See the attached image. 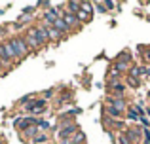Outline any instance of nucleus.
Returning <instances> with one entry per match:
<instances>
[{"label":"nucleus","instance_id":"nucleus-1","mask_svg":"<svg viewBox=\"0 0 150 144\" xmlns=\"http://www.w3.org/2000/svg\"><path fill=\"white\" fill-rule=\"evenodd\" d=\"M10 44H11V48H13V51H15V55H17V59H23V57L29 55L30 49L27 48V44H25V40H23V38H11Z\"/></svg>","mask_w":150,"mask_h":144},{"label":"nucleus","instance_id":"nucleus-2","mask_svg":"<svg viewBox=\"0 0 150 144\" xmlns=\"http://www.w3.org/2000/svg\"><path fill=\"white\" fill-rule=\"evenodd\" d=\"M13 59H17V55H15L13 48H11L10 42H6V44L0 46V61H2L4 65H10Z\"/></svg>","mask_w":150,"mask_h":144},{"label":"nucleus","instance_id":"nucleus-3","mask_svg":"<svg viewBox=\"0 0 150 144\" xmlns=\"http://www.w3.org/2000/svg\"><path fill=\"white\" fill-rule=\"evenodd\" d=\"M23 40H25V44H27V48L29 49H40V42H38V38H36V29H29V32L23 36Z\"/></svg>","mask_w":150,"mask_h":144},{"label":"nucleus","instance_id":"nucleus-4","mask_svg":"<svg viewBox=\"0 0 150 144\" xmlns=\"http://www.w3.org/2000/svg\"><path fill=\"white\" fill-rule=\"evenodd\" d=\"M36 29V38L40 44H46V42H50V36H48V29H46V25H38L34 27Z\"/></svg>","mask_w":150,"mask_h":144},{"label":"nucleus","instance_id":"nucleus-5","mask_svg":"<svg viewBox=\"0 0 150 144\" xmlns=\"http://www.w3.org/2000/svg\"><path fill=\"white\" fill-rule=\"evenodd\" d=\"M63 21L67 23V27H69V29H72L74 25H78L76 15H74V13H70V11H65V13H63Z\"/></svg>","mask_w":150,"mask_h":144},{"label":"nucleus","instance_id":"nucleus-6","mask_svg":"<svg viewBox=\"0 0 150 144\" xmlns=\"http://www.w3.org/2000/svg\"><path fill=\"white\" fill-rule=\"evenodd\" d=\"M51 27H53V29H57L59 30V32H61V34H67V32H69V27H67V23L65 21H63V17H59V19H55V23H53V25H51Z\"/></svg>","mask_w":150,"mask_h":144},{"label":"nucleus","instance_id":"nucleus-7","mask_svg":"<svg viewBox=\"0 0 150 144\" xmlns=\"http://www.w3.org/2000/svg\"><path fill=\"white\" fill-rule=\"evenodd\" d=\"M108 100H110V106L116 108L118 112H124V110H125V103H124V99H118V97H116V99H108Z\"/></svg>","mask_w":150,"mask_h":144},{"label":"nucleus","instance_id":"nucleus-8","mask_svg":"<svg viewBox=\"0 0 150 144\" xmlns=\"http://www.w3.org/2000/svg\"><path fill=\"white\" fill-rule=\"evenodd\" d=\"M46 29H48V36H50V40H59V38L63 36V34L59 32L57 29H53L51 25H46Z\"/></svg>","mask_w":150,"mask_h":144},{"label":"nucleus","instance_id":"nucleus-9","mask_svg":"<svg viewBox=\"0 0 150 144\" xmlns=\"http://www.w3.org/2000/svg\"><path fill=\"white\" fill-rule=\"evenodd\" d=\"M144 72H146V68L144 67H133V68H129V74H131V78H139V76H144Z\"/></svg>","mask_w":150,"mask_h":144},{"label":"nucleus","instance_id":"nucleus-10","mask_svg":"<svg viewBox=\"0 0 150 144\" xmlns=\"http://www.w3.org/2000/svg\"><path fill=\"white\" fill-rule=\"evenodd\" d=\"M84 140H86V135L82 133V131H76L74 137H72V144H82Z\"/></svg>","mask_w":150,"mask_h":144},{"label":"nucleus","instance_id":"nucleus-11","mask_svg":"<svg viewBox=\"0 0 150 144\" xmlns=\"http://www.w3.org/2000/svg\"><path fill=\"white\" fill-rule=\"evenodd\" d=\"M67 6H69V10H67V11H70V13H78V11H80L82 2H69Z\"/></svg>","mask_w":150,"mask_h":144},{"label":"nucleus","instance_id":"nucleus-12","mask_svg":"<svg viewBox=\"0 0 150 144\" xmlns=\"http://www.w3.org/2000/svg\"><path fill=\"white\" fill-rule=\"evenodd\" d=\"M44 142H48V135H36V137L33 138V144H44Z\"/></svg>","mask_w":150,"mask_h":144},{"label":"nucleus","instance_id":"nucleus-13","mask_svg":"<svg viewBox=\"0 0 150 144\" xmlns=\"http://www.w3.org/2000/svg\"><path fill=\"white\" fill-rule=\"evenodd\" d=\"M76 15H78L80 21H89V19H91V13H88V11H84V10H80Z\"/></svg>","mask_w":150,"mask_h":144},{"label":"nucleus","instance_id":"nucleus-14","mask_svg":"<svg viewBox=\"0 0 150 144\" xmlns=\"http://www.w3.org/2000/svg\"><path fill=\"white\" fill-rule=\"evenodd\" d=\"M139 118H141V116L137 114V110H135V108H129V112H127V119H131V122H137Z\"/></svg>","mask_w":150,"mask_h":144},{"label":"nucleus","instance_id":"nucleus-15","mask_svg":"<svg viewBox=\"0 0 150 144\" xmlns=\"http://www.w3.org/2000/svg\"><path fill=\"white\" fill-rule=\"evenodd\" d=\"M25 133H27V137H36V133H38V129H36V125H33V127H27L25 129Z\"/></svg>","mask_w":150,"mask_h":144},{"label":"nucleus","instance_id":"nucleus-16","mask_svg":"<svg viewBox=\"0 0 150 144\" xmlns=\"http://www.w3.org/2000/svg\"><path fill=\"white\" fill-rule=\"evenodd\" d=\"M127 68H129V65L122 61V63H116V67H114V70H116V72H122V70H127Z\"/></svg>","mask_w":150,"mask_h":144},{"label":"nucleus","instance_id":"nucleus-17","mask_svg":"<svg viewBox=\"0 0 150 144\" xmlns=\"http://www.w3.org/2000/svg\"><path fill=\"white\" fill-rule=\"evenodd\" d=\"M106 112H108V114L112 116V118H120V116H122V112H118L116 108H112V106H108V108H106Z\"/></svg>","mask_w":150,"mask_h":144},{"label":"nucleus","instance_id":"nucleus-18","mask_svg":"<svg viewBox=\"0 0 150 144\" xmlns=\"http://www.w3.org/2000/svg\"><path fill=\"white\" fill-rule=\"evenodd\" d=\"M36 125L40 127V129H50V123H48V122H38Z\"/></svg>","mask_w":150,"mask_h":144},{"label":"nucleus","instance_id":"nucleus-19","mask_svg":"<svg viewBox=\"0 0 150 144\" xmlns=\"http://www.w3.org/2000/svg\"><path fill=\"white\" fill-rule=\"evenodd\" d=\"M144 144H150V131L144 129Z\"/></svg>","mask_w":150,"mask_h":144},{"label":"nucleus","instance_id":"nucleus-20","mask_svg":"<svg viewBox=\"0 0 150 144\" xmlns=\"http://www.w3.org/2000/svg\"><path fill=\"white\" fill-rule=\"evenodd\" d=\"M95 6L99 8V11H106V6H105V2H97Z\"/></svg>","mask_w":150,"mask_h":144},{"label":"nucleus","instance_id":"nucleus-21","mask_svg":"<svg viewBox=\"0 0 150 144\" xmlns=\"http://www.w3.org/2000/svg\"><path fill=\"white\" fill-rule=\"evenodd\" d=\"M144 76H148V78H150V65L146 67V72H144Z\"/></svg>","mask_w":150,"mask_h":144},{"label":"nucleus","instance_id":"nucleus-22","mask_svg":"<svg viewBox=\"0 0 150 144\" xmlns=\"http://www.w3.org/2000/svg\"><path fill=\"white\" fill-rule=\"evenodd\" d=\"M144 59H146V61H150V51H146V53H144Z\"/></svg>","mask_w":150,"mask_h":144},{"label":"nucleus","instance_id":"nucleus-23","mask_svg":"<svg viewBox=\"0 0 150 144\" xmlns=\"http://www.w3.org/2000/svg\"><path fill=\"white\" fill-rule=\"evenodd\" d=\"M0 144H6V142H4V140H0Z\"/></svg>","mask_w":150,"mask_h":144},{"label":"nucleus","instance_id":"nucleus-24","mask_svg":"<svg viewBox=\"0 0 150 144\" xmlns=\"http://www.w3.org/2000/svg\"><path fill=\"white\" fill-rule=\"evenodd\" d=\"M2 65H4V63H2V61H0V67H2Z\"/></svg>","mask_w":150,"mask_h":144},{"label":"nucleus","instance_id":"nucleus-25","mask_svg":"<svg viewBox=\"0 0 150 144\" xmlns=\"http://www.w3.org/2000/svg\"><path fill=\"white\" fill-rule=\"evenodd\" d=\"M148 114H150V108H148Z\"/></svg>","mask_w":150,"mask_h":144},{"label":"nucleus","instance_id":"nucleus-26","mask_svg":"<svg viewBox=\"0 0 150 144\" xmlns=\"http://www.w3.org/2000/svg\"><path fill=\"white\" fill-rule=\"evenodd\" d=\"M148 97H150V91H148Z\"/></svg>","mask_w":150,"mask_h":144}]
</instances>
